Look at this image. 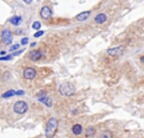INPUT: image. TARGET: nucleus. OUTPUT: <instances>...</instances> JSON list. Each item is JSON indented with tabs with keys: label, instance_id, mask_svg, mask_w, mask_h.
Returning <instances> with one entry per match:
<instances>
[{
	"label": "nucleus",
	"instance_id": "nucleus-1",
	"mask_svg": "<svg viewBox=\"0 0 144 138\" xmlns=\"http://www.w3.org/2000/svg\"><path fill=\"white\" fill-rule=\"evenodd\" d=\"M58 121L55 118H51L46 124V128H45V136L47 138H53L55 136L57 129H58Z\"/></svg>",
	"mask_w": 144,
	"mask_h": 138
},
{
	"label": "nucleus",
	"instance_id": "nucleus-2",
	"mask_svg": "<svg viewBox=\"0 0 144 138\" xmlns=\"http://www.w3.org/2000/svg\"><path fill=\"white\" fill-rule=\"evenodd\" d=\"M75 90L76 89L75 87H74V85L69 83V82L62 84L60 87H59V89H58L59 93L62 95H63V96H71V95H73L75 93Z\"/></svg>",
	"mask_w": 144,
	"mask_h": 138
},
{
	"label": "nucleus",
	"instance_id": "nucleus-3",
	"mask_svg": "<svg viewBox=\"0 0 144 138\" xmlns=\"http://www.w3.org/2000/svg\"><path fill=\"white\" fill-rule=\"evenodd\" d=\"M14 112L17 114H24L28 109V105L26 102H24L23 100H19L14 104Z\"/></svg>",
	"mask_w": 144,
	"mask_h": 138
},
{
	"label": "nucleus",
	"instance_id": "nucleus-4",
	"mask_svg": "<svg viewBox=\"0 0 144 138\" xmlns=\"http://www.w3.org/2000/svg\"><path fill=\"white\" fill-rule=\"evenodd\" d=\"M1 39H2V41L4 42L5 45H10L12 41H13V35L11 33V31L8 30V29H4L1 32Z\"/></svg>",
	"mask_w": 144,
	"mask_h": 138
},
{
	"label": "nucleus",
	"instance_id": "nucleus-5",
	"mask_svg": "<svg viewBox=\"0 0 144 138\" xmlns=\"http://www.w3.org/2000/svg\"><path fill=\"white\" fill-rule=\"evenodd\" d=\"M23 75H24V77L25 79L32 80L34 79V77L36 76V71H35V69L32 68V67H27V68H25L24 70Z\"/></svg>",
	"mask_w": 144,
	"mask_h": 138
},
{
	"label": "nucleus",
	"instance_id": "nucleus-6",
	"mask_svg": "<svg viewBox=\"0 0 144 138\" xmlns=\"http://www.w3.org/2000/svg\"><path fill=\"white\" fill-rule=\"evenodd\" d=\"M52 14H53V12H52L51 8L48 7V6H44L40 10V16L44 20H49L52 17Z\"/></svg>",
	"mask_w": 144,
	"mask_h": 138
},
{
	"label": "nucleus",
	"instance_id": "nucleus-7",
	"mask_svg": "<svg viewBox=\"0 0 144 138\" xmlns=\"http://www.w3.org/2000/svg\"><path fill=\"white\" fill-rule=\"evenodd\" d=\"M124 47L123 46H119V47H115V48H111L107 50V54L111 56H117L120 55L123 53Z\"/></svg>",
	"mask_w": 144,
	"mask_h": 138
},
{
	"label": "nucleus",
	"instance_id": "nucleus-8",
	"mask_svg": "<svg viewBox=\"0 0 144 138\" xmlns=\"http://www.w3.org/2000/svg\"><path fill=\"white\" fill-rule=\"evenodd\" d=\"M28 58L32 61H37V60H39L42 58V53L40 51H32V52L29 53Z\"/></svg>",
	"mask_w": 144,
	"mask_h": 138
},
{
	"label": "nucleus",
	"instance_id": "nucleus-9",
	"mask_svg": "<svg viewBox=\"0 0 144 138\" xmlns=\"http://www.w3.org/2000/svg\"><path fill=\"white\" fill-rule=\"evenodd\" d=\"M91 16V12L90 11H85V12H82L76 16V20L79 21H84L88 20V18Z\"/></svg>",
	"mask_w": 144,
	"mask_h": 138
},
{
	"label": "nucleus",
	"instance_id": "nucleus-10",
	"mask_svg": "<svg viewBox=\"0 0 144 138\" xmlns=\"http://www.w3.org/2000/svg\"><path fill=\"white\" fill-rule=\"evenodd\" d=\"M38 100L42 102V103H44L47 107H52V105H53V101L50 97L48 96H40L38 97Z\"/></svg>",
	"mask_w": 144,
	"mask_h": 138
},
{
	"label": "nucleus",
	"instance_id": "nucleus-11",
	"mask_svg": "<svg viewBox=\"0 0 144 138\" xmlns=\"http://www.w3.org/2000/svg\"><path fill=\"white\" fill-rule=\"evenodd\" d=\"M107 20V17H106V15L105 14H98V15H96V17H95V21H96V24H103V22H105Z\"/></svg>",
	"mask_w": 144,
	"mask_h": 138
},
{
	"label": "nucleus",
	"instance_id": "nucleus-12",
	"mask_svg": "<svg viewBox=\"0 0 144 138\" xmlns=\"http://www.w3.org/2000/svg\"><path fill=\"white\" fill-rule=\"evenodd\" d=\"M83 131V128L81 124H74L73 126H72V132H73V134L74 135H80L82 133Z\"/></svg>",
	"mask_w": 144,
	"mask_h": 138
},
{
	"label": "nucleus",
	"instance_id": "nucleus-13",
	"mask_svg": "<svg viewBox=\"0 0 144 138\" xmlns=\"http://www.w3.org/2000/svg\"><path fill=\"white\" fill-rule=\"evenodd\" d=\"M9 21H10L12 24H14V25H19V24L21 22V17H19V16L12 17L9 19Z\"/></svg>",
	"mask_w": 144,
	"mask_h": 138
},
{
	"label": "nucleus",
	"instance_id": "nucleus-14",
	"mask_svg": "<svg viewBox=\"0 0 144 138\" xmlns=\"http://www.w3.org/2000/svg\"><path fill=\"white\" fill-rule=\"evenodd\" d=\"M14 95H17V90H9L2 94V98H9V97H12L14 96Z\"/></svg>",
	"mask_w": 144,
	"mask_h": 138
},
{
	"label": "nucleus",
	"instance_id": "nucleus-15",
	"mask_svg": "<svg viewBox=\"0 0 144 138\" xmlns=\"http://www.w3.org/2000/svg\"><path fill=\"white\" fill-rule=\"evenodd\" d=\"M96 133V128H93V126H91V128H87L86 130V136L87 137H91V136H93Z\"/></svg>",
	"mask_w": 144,
	"mask_h": 138
},
{
	"label": "nucleus",
	"instance_id": "nucleus-16",
	"mask_svg": "<svg viewBox=\"0 0 144 138\" xmlns=\"http://www.w3.org/2000/svg\"><path fill=\"white\" fill-rule=\"evenodd\" d=\"M100 138H113V134H112V132L109 130H105L103 131L101 135H100Z\"/></svg>",
	"mask_w": 144,
	"mask_h": 138
},
{
	"label": "nucleus",
	"instance_id": "nucleus-17",
	"mask_svg": "<svg viewBox=\"0 0 144 138\" xmlns=\"http://www.w3.org/2000/svg\"><path fill=\"white\" fill-rule=\"evenodd\" d=\"M40 27H41V24H40L39 21H34V22H33V24H32V28H33V29L39 30V29H40Z\"/></svg>",
	"mask_w": 144,
	"mask_h": 138
},
{
	"label": "nucleus",
	"instance_id": "nucleus-18",
	"mask_svg": "<svg viewBox=\"0 0 144 138\" xmlns=\"http://www.w3.org/2000/svg\"><path fill=\"white\" fill-rule=\"evenodd\" d=\"M12 58H13V55H6V56H2V58H0V61H1V60H10Z\"/></svg>",
	"mask_w": 144,
	"mask_h": 138
},
{
	"label": "nucleus",
	"instance_id": "nucleus-19",
	"mask_svg": "<svg viewBox=\"0 0 144 138\" xmlns=\"http://www.w3.org/2000/svg\"><path fill=\"white\" fill-rule=\"evenodd\" d=\"M44 34V31L43 30H39V31H37L36 33L34 34V37H36V38H38V37H40L41 35H43Z\"/></svg>",
	"mask_w": 144,
	"mask_h": 138
},
{
	"label": "nucleus",
	"instance_id": "nucleus-20",
	"mask_svg": "<svg viewBox=\"0 0 144 138\" xmlns=\"http://www.w3.org/2000/svg\"><path fill=\"white\" fill-rule=\"evenodd\" d=\"M19 47H20V45H19V44L13 45V46H12V47L10 48V50H9V51H11V52H14L15 50H18V49H19Z\"/></svg>",
	"mask_w": 144,
	"mask_h": 138
},
{
	"label": "nucleus",
	"instance_id": "nucleus-21",
	"mask_svg": "<svg viewBox=\"0 0 144 138\" xmlns=\"http://www.w3.org/2000/svg\"><path fill=\"white\" fill-rule=\"evenodd\" d=\"M27 43H28V38L27 37H24V38L21 39V45H26Z\"/></svg>",
	"mask_w": 144,
	"mask_h": 138
},
{
	"label": "nucleus",
	"instance_id": "nucleus-22",
	"mask_svg": "<svg viewBox=\"0 0 144 138\" xmlns=\"http://www.w3.org/2000/svg\"><path fill=\"white\" fill-rule=\"evenodd\" d=\"M24 91L23 90H17V95H24Z\"/></svg>",
	"mask_w": 144,
	"mask_h": 138
},
{
	"label": "nucleus",
	"instance_id": "nucleus-23",
	"mask_svg": "<svg viewBox=\"0 0 144 138\" xmlns=\"http://www.w3.org/2000/svg\"><path fill=\"white\" fill-rule=\"evenodd\" d=\"M24 2H25V3H27V4H29V3H31L32 1H30V0H24Z\"/></svg>",
	"mask_w": 144,
	"mask_h": 138
},
{
	"label": "nucleus",
	"instance_id": "nucleus-24",
	"mask_svg": "<svg viewBox=\"0 0 144 138\" xmlns=\"http://www.w3.org/2000/svg\"><path fill=\"white\" fill-rule=\"evenodd\" d=\"M140 59H141V61H142V62H144V56H141Z\"/></svg>",
	"mask_w": 144,
	"mask_h": 138
},
{
	"label": "nucleus",
	"instance_id": "nucleus-25",
	"mask_svg": "<svg viewBox=\"0 0 144 138\" xmlns=\"http://www.w3.org/2000/svg\"><path fill=\"white\" fill-rule=\"evenodd\" d=\"M35 45H36V43H32V44H31V47H34Z\"/></svg>",
	"mask_w": 144,
	"mask_h": 138
}]
</instances>
